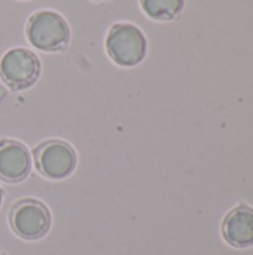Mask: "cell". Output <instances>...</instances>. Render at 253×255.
Here are the masks:
<instances>
[{"label":"cell","instance_id":"1","mask_svg":"<svg viewBox=\"0 0 253 255\" xmlns=\"http://www.w3.org/2000/svg\"><path fill=\"white\" fill-rule=\"evenodd\" d=\"M25 34L31 46L45 52L66 51L70 43V27L55 10L34 12L27 22Z\"/></svg>","mask_w":253,"mask_h":255},{"label":"cell","instance_id":"2","mask_svg":"<svg viewBox=\"0 0 253 255\" xmlns=\"http://www.w3.org/2000/svg\"><path fill=\"white\" fill-rule=\"evenodd\" d=\"M106 51L115 64L134 67L145 60L148 40L137 25L131 22H116L106 36Z\"/></svg>","mask_w":253,"mask_h":255},{"label":"cell","instance_id":"3","mask_svg":"<svg viewBox=\"0 0 253 255\" xmlns=\"http://www.w3.org/2000/svg\"><path fill=\"white\" fill-rule=\"evenodd\" d=\"M42 73L39 57L27 48H12L0 60V78L12 91L33 87Z\"/></svg>","mask_w":253,"mask_h":255},{"label":"cell","instance_id":"4","mask_svg":"<svg viewBox=\"0 0 253 255\" xmlns=\"http://www.w3.org/2000/svg\"><path fill=\"white\" fill-rule=\"evenodd\" d=\"M9 224L16 236L25 241L42 239L51 229L49 209L37 199L18 200L9 212Z\"/></svg>","mask_w":253,"mask_h":255},{"label":"cell","instance_id":"5","mask_svg":"<svg viewBox=\"0 0 253 255\" xmlns=\"http://www.w3.org/2000/svg\"><path fill=\"white\" fill-rule=\"evenodd\" d=\"M34 164L39 173L52 181H61L73 175L78 155L64 140H45L33 151Z\"/></svg>","mask_w":253,"mask_h":255},{"label":"cell","instance_id":"6","mask_svg":"<svg viewBox=\"0 0 253 255\" xmlns=\"http://www.w3.org/2000/svg\"><path fill=\"white\" fill-rule=\"evenodd\" d=\"M33 167L27 146L18 140H0V179L7 184L25 181Z\"/></svg>","mask_w":253,"mask_h":255},{"label":"cell","instance_id":"7","mask_svg":"<svg viewBox=\"0 0 253 255\" xmlns=\"http://www.w3.org/2000/svg\"><path fill=\"white\" fill-rule=\"evenodd\" d=\"M224 241L237 250L253 247V208L248 203L234 206L222 221Z\"/></svg>","mask_w":253,"mask_h":255},{"label":"cell","instance_id":"8","mask_svg":"<svg viewBox=\"0 0 253 255\" xmlns=\"http://www.w3.org/2000/svg\"><path fill=\"white\" fill-rule=\"evenodd\" d=\"M140 6L151 19L173 21L182 13L185 0H140Z\"/></svg>","mask_w":253,"mask_h":255},{"label":"cell","instance_id":"9","mask_svg":"<svg viewBox=\"0 0 253 255\" xmlns=\"http://www.w3.org/2000/svg\"><path fill=\"white\" fill-rule=\"evenodd\" d=\"M1 202H3V190L0 188V206H1Z\"/></svg>","mask_w":253,"mask_h":255},{"label":"cell","instance_id":"10","mask_svg":"<svg viewBox=\"0 0 253 255\" xmlns=\"http://www.w3.org/2000/svg\"><path fill=\"white\" fill-rule=\"evenodd\" d=\"M97 1H106V0H97Z\"/></svg>","mask_w":253,"mask_h":255},{"label":"cell","instance_id":"11","mask_svg":"<svg viewBox=\"0 0 253 255\" xmlns=\"http://www.w3.org/2000/svg\"><path fill=\"white\" fill-rule=\"evenodd\" d=\"M0 255H1V254H0Z\"/></svg>","mask_w":253,"mask_h":255}]
</instances>
